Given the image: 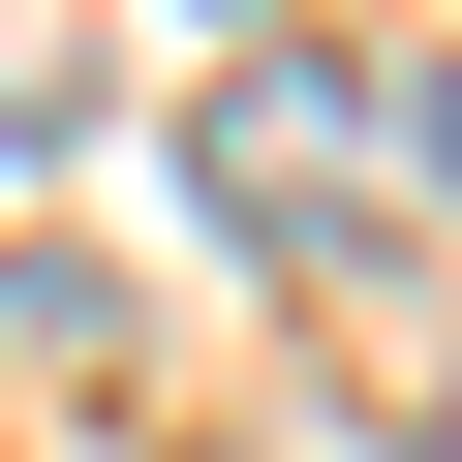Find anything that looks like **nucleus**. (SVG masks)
<instances>
[{
	"label": "nucleus",
	"mask_w": 462,
	"mask_h": 462,
	"mask_svg": "<svg viewBox=\"0 0 462 462\" xmlns=\"http://www.w3.org/2000/svg\"><path fill=\"white\" fill-rule=\"evenodd\" d=\"M401 154H431V185H462V62H431V93H401Z\"/></svg>",
	"instance_id": "1"
}]
</instances>
